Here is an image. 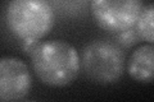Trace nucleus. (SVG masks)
Returning <instances> with one entry per match:
<instances>
[{"label": "nucleus", "mask_w": 154, "mask_h": 102, "mask_svg": "<svg viewBox=\"0 0 154 102\" xmlns=\"http://www.w3.org/2000/svg\"><path fill=\"white\" fill-rule=\"evenodd\" d=\"M30 57L37 78L50 87L73 83L81 70V56L77 48L63 40L38 42Z\"/></svg>", "instance_id": "f257e3e1"}, {"label": "nucleus", "mask_w": 154, "mask_h": 102, "mask_svg": "<svg viewBox=\"0 0 154 102\" xmlns=\"http://www.w3.org/2000/svg\"><path fill=\"white\" fill-rule=\"evenodd\" d=\"M5 22L11 32L23 42L38 41L53 30L55 14L45 0H12L5 9Z\"/></svg>", "instance_id": "f03ea898"}, {"label": "nucleus", "mask_w": 154, "mask_h": 102, "mask_svg": "<svg viewBox=\"0 0 154 102\" xmlns=\"http://www.w3.org/2000/svg\"><path fill=\"white\" fill-rule=\"evenodd\" d=\"M126 55L117 43L107 40L89 42L82 51L81 66L86 77L98 84H110L121 79Z\"/></svg>", "instance_id": "7ed1b4c3"}, {"label": "nucleus", "mask_w": 154, "mask_h": 102, "mask_svg": "<svg viewBox=\"0 0 154 102\" xmlns=\"http://www.w3.org/2000/svg\"><path fill=\"white\" fill-rule=\"evenodd\" d=\"M90 7L100 28L121 33L135 27L144 4L140 0H94Z\"/></svg>", "instance_id": "20e7f679"}, {"label": "nucleus", "mask_w": 154, "mask_h": 102, "mask_svg": "<svg viewBox=\"0 0 154 102\" xmlns=\"http://www.w3.org/2000/svg\"><path fill=\"white\" fill-rule=\"evenodd\" d=\"M32 87L30 68L16 56L0 57V102L21 101Z\"/></svg>", "instance_id": "39448f33"}, {"label": "nucleus", "mask_w": 154, "mask_h": 102, "mask_svg": "<svg viewBox=\"0 0 154 102\" xmlns=\"http://www.w3.org/2000/svg\"><path fill=\"white\" fill-rule=\"evenodd\" d=\"M127 73L134 80L152 83L154 78V47L141 45L131 52L127 60Z\"/></svg>", "instance_id": "423d86ee"}, {"label": "nucleus", "mask_w": 154, "mask_h": 102, "mask_svg": "<svg viewBox=\"0 0 154 102\" xmlns=\"http://www.w3.org/2000/svg\"><path fill=\"white\" fill-rule=\"evenodd\" d=\"M154 5L152 3L144 5L141 9V13L137 18V22L135 24V31H136L139 38L146 41L148 43L153 45L154 42Z\"/></svg>", "instance_id": "0eeeda50"}, {"label": "nucleus", "mask_w": 154, "mask_h": 102, "mask_svg": "<svg viewBox=\"0 0 154 102\" xmlns=\"http://www.w3.org/2000/svg\"><path fill=\"white\" fill-rule=\"evenodd\" d=\"M118 38L119 41H121V43H125L126 46H131V45H135V43L137 42L139 40V36L135 30H127L125 32H121L118 35Z\"/></svg>", "instance_id": "6e6552de"}, {"label": "nucleus", "mask_w": 154, "mask_h": 102, "mask_svg": "<svg viewBox=\"0 0 154 102\" xmlns=\"http://www.w3.org/2000/svg\"><path fill=\"white\" fill-rule=\"evenodd\" d=\"M23 102H35V101H23Z\"/></svg>", "instance_id": "1a4fd4ad"}]
</instances>
